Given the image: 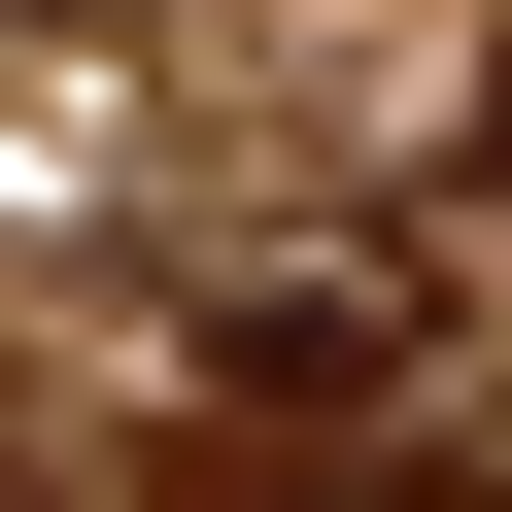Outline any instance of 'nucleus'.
<instances>
[{
    "instance_id": "nucleus-1",
    "label": "nucleus",
    "mask_w": 512,
    "mask_h": 512,
    "mask_svg": "<svg viewBox=\"0 0 512 512\" xmlns=\"http://www.w3.org/2000/svg\"><path fill=\"white\" fill-rule=\"evenodd\" d=\"M205 410L239 444H444V308L376 274V239H239L205 274Z\"/></svg>"
},
{
    "instance_id": "nucleus-2",
    "label": "nucleus",
    "mask_w": 512,
    "mask_h": 512,
    "mask_svg": "<svg viewBox=\"0 0 512 512\" xmlns=\"http://www.w3.org/2000/svg\"><path fill=\"white\" fill-rule=\"evenodd\" d=\"M274 512H512V478H444V444H376V478H274Z\"/></svg>"
},
{
    "instance_id": "nucleus-3",
    "label": "nucleus",
    "mask_w": 512,
    "mask_h": 512,
    "mask_svg": "<svg viewBox=\"0 0 512 512\" xmlns=\"http://www.w3.org/2000/svg\"><path fill=\"white\" fill-rule=\"evenodd\" d=\"M478 171H512V69H478Z\"/></svg>"
}]
</instances>
